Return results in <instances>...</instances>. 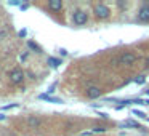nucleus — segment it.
<instances>
[{"instance_id": "9", "label": "nucleus", "mask_w": 149, "mask_h": 136, "mask_svg": "<svg viewBox=\"0 0 149 136\" xmlns=\"http://www.w3.org/2000/svg\"><path fill=\"white\" fill-rule=\"evenodd\" d=\"M27 125H29L31 128H39L40 119H39V117H36V115H31L29 119H27Z\"/></svg>"}, {"instance_id": "3", "label": "nucleus", "mask_w": 149, "mask_h": 136, "mask_svg": "<svg viewBox=\"0 0 149 136\" xmlns=\"http://www.w3.org/2000/svg\"><path fill=\"white\" fill-rule=\"evenodd\" d=\"M23 80H24V72L21 71V69H13V71L10 72V82L11 83H15V85H19V83H23Z\"/></svg>"}, {"instance_id": "23", "label": "nucleus", "mask_w": 149, "mask_h": 136, "mask_svg": "<svg viewBox=\"0 0 149 136\" xmlns=\"http://www.w3.org/2000/svg\"><path fill=\"white\" fill-rule=\"evenodd\" d=\"M5 117H7V115H3V114H0V120H3Z\"/></svg>"}, {"instance_id": "13", "label": "nucleus", "mask_w": 149, "mask_h": 136, "mask_svg": "<svg viewBox=\"0 0 149 136\" xmlns=\"http://www.w3.org/2000/svg\"><path fill=\"white\" fill-rule=\"evenodd\" d=\"M19 106L18 103H13V104H7V106H3L2 107V110H8V109H16V107Z\"/></svg>"}, {"instance_id": "24", "label": "nucleus", "mask_w": 149, "mask_h": 136, "mask_svg": "<svg viewBox=\"0 0 149 136\" xmlns=\"http://www.w3.org/2000/svg\"><path fill=\"white\" fill-rule=\"evenodd\" d=\"M144 93H146V94H149V90H146V91H144Z\"/></svg>"}, {"instance_id": "12", "label": "nucleus", "mask_w": 149, "mask_h": 136, "mask_svg": "<svg viewBox=\"0 0 149 136\" xmlns=\"http://www.w3.org/2000/svg\"><path fill=\"white\" fill-rule=\"evenodd\" d=\"M27 46H29L31 50H34V51H37V53H42V50H40V46H39V45H36L34 42H27Z\"/></svg>"}, {"instance_id": "21", "label": "nucleus", "mask_w": 149, "mask_h": 136, "mask_svg": "<svg viewBox=\"0 0 149 136\" xmlns=\"http://www.w3.org/2000/svg\"><path fill=\"white\" fill-rule=\"evenodd\" d=\"M98 115H100L101 119H107V114H103V112H100V114H98Z\"/></svg>"}, {"instance_id": "4", "label": "nucleus", "mask_w": 149, "mask_h": 136, "mask_svg": "<svg viewBox=\"0 0 149 136\" xmlns=\"http://www.w3.org/2000/svg\"><path fill=\"white\" fill-rule=\"evenodd\" d=\"M135 59H136V56L133 55V53H123L119 61H120V64H123V66H130V64L135 62Z\"/></svg>"}, {"instance_id": "10", "label": "nucleus", "mask_w": 149, "mask_h": 136, "mask_svg": "<svg viewBox=\"0 0 149 136\" xmlns=\"http://www.w3.org/2000/svg\"><path fill=\"white\" fill-rule=\"evenodd\" d=\"M119 126H120V128H127V126H128V128H132V126H135V128H141L139 123H136L135 120H127V122H122Z\"/></svg>"}, {"instance_id": "6", "label": "nucleus", "mask_w": 149, "mask_h": 136, "mask_svg": "<svg viewBox=\"0 0 149 136\" xmlns=\"http://www.w3.org/2000/svg\"><path fill=\"white\" fill-rule=\"evenodd\" d=\"M39 99H42V101H48V103H55V104H63V99H61V98L50 96V94H47V93L39 94Z\"/></svg>"}, {"instance_id": "5", "label": "nucleus", "mask_w": 149, "mask_h": 136, "mask_svg": "<svg viewBox=\"0 0 149 136\" xmlns=\"http://www.w3.org/2000/svg\"><path fill=\"white\" fill-rule=\"evenodd\" d=\"M138 18L141 21H149V2H148V3H144L141 8H139Z\"/></svg>"}, {"instance_id": "2", "label": "nucleus", "mask_w": 149, "mask_h": 136, "mask_svg": "<svg viewBox=\"0 0 149 136\" xmlns=\"http://www.w3.org/2000/svg\"><path fill=\"white\" fill-rule=\"evenodd\" d=\"M72 21H74V24H77V26H84V24L88 21V16H87L85 11L77 10V11H74V15H72Z\"/></svg>"}, {"instance_id": "8", "label": "nucleus", "mask_w": 149, "mask_h": 136, "mask_svg": "<svg viewBox=\"0 0 149 136\" xmlns=\"http://www.w3.org/2000/svg\"><path fill=\"white\" fill-rule=\"evenodd\" d=\"M48 8L52 11H61V8H63L61 0H50V2H48Z\"/></svg>"}, {"instance_id": "22", "label": "nucleus", "mask_w": 149, "mask_h": 136, "mask_svg": "<svg viewBox=\"0 0 149 136\" xmlns=\"http://www.w3.org/2000/svg\"><path fill=\"white\" fill-rule=\"evenodd\" d=\"M59 53H61V55H63V56H66V55H68V51H66V50H64V48H61V50H59Z\"/></svg>"}, {"instance_id": "20", "label": "nucleus", "mask_w": 149, "mask_h": 136, "mask_svg": "<svg viewBox=\"0 0 149 136\" xmlns=\"http://www.w3.org/2000/svg\"><path fill=\"white\" fill-rule=\"evenodd\" d=\"M19 7H21V10H27V8H29V5L24 3V5H19Z\"/></svg>"}, {"instance_id": "11", "label": "nucleus", "mask_w": 149, "mask_h": 136, "mask_svg": "<svg viewBox=\"0 0 149 136\" xmlns=\"http://www.w3.org/2000/svg\"><path fill=\"white\" fill-rule=\"evenodd\" d=\"M48 64L52 66V67H58V66L61 64V59H58V58H48Z\"/></svg>"}, {"instance_id": "17", "label": "nucleus", "mask_w": 149, "mask_h": 136, "mask_svg": "<svg viewBox=\"0 0 149 136\" xmlns=\"http://www.w3.org/2000/svg\"><path fill=\"white\" fill-rule=\"evenodd\" d=\"M55 88H56V83H53V85H52V87H50V88H48V90H47V94H52V93H53V91H55Z\"/></svg>"}, {"instance_id": "7", "label": "nucleus", "mask_w": 149, "mask_h": 136, "mask_svg": "<svg viewBox=\"0 0 149 136\" xmlns=\"http://www.w3.org/2000/svg\"><path fill=\"white\" fill-rule=\"evenodd\" d=\"M87 96L91 98V99H95V98H100L101 96V90L98 87H90L87 90Z\"/></svg>"}, {"instance_id": "1", "label": "nucleus", "mask_w": 149, "mask_h": 136, "mask_svg": "<svg viewBox=\"0 0 149 136\" xmlns=\"http://www.w3.org/2000/svg\"><path fill=\"white\" fill-rule=\"evenodd\" d=\"M93 11H95V15H96V18H100V19H104V18L109 16V8L103 3H96L93 7Z\"/></svg>"}, {"instance_id": "16", "label": "nucleus", "mask_w": 149, "mask_h": 136, "mask_svg": "<svg viewBox=\"0 0 149 136\" xmlns=\"http://www.w3.org/2000/svg\"><path fill=\"white\" fill-rule=\"evenodd\" d=\"M91 131L93 133H103V131H106V128H104V126H96V128H93Z\"/></svg>"}, {"instance_id": "25", "label": "nucleus", "mask_w": 149, "mask_h": 136, "mask_svg": "<svg viewBox=\"0 0 149 136\" xmlns=\"http://www.w3.org/2000/svg\"><path fill=\"white\" fill-rule=\"evenodd\" d=\"M146 64H148V66H149V58H148V61H146Z\"/></svg>"}, {"instance_id": "19", "label": "nucleus", "mask_w": 149, "mask_h": 136, "mask_svg": "<svg viewBox=\"0 0 149 136\" xmlns=\"http://www.w3.org/2000/svg\"><path fill=\"white\" fill-rule=\"evenodd\" d=\"M7 37V31H0V40Z\"/></svg>"}, {"instance_id": "14", "label": "nucleus", "mask_w": 149, "mask_h": 136, "mask_svg": "<svg viewBox=\"0 0 149 136\" xmlns=\"http://www.w3.org/2000/svg\"><path fill=\"white\" fill-rule=\"evenodd\" d=\"M146 82V77L144 75H138V77L135 78V83H138V85H143Z\"/></svg>"}, {"instance_id": "18", "label": "nucleus", "mask_w": 149, "mask_h": 136, "mask_svg": "<svg viewBox=\"0 0 149 136\" xmlns=\"http://www.w3.org/2000/svg\"><path fill=\"white\" fill-rule=\"evenodd\" d=\"M18 35H19V37H26L27 35V31L26 29H21L19 32H18Z\"/></svg>"}, {"instance_id": "15", "label": "nucleus", "mask_w": 149, "mask_h": 136, "mask_svg": "<svg viewBox=\"0 0 149 136\" xmlns=\"http://www.w3.org/2000/svg\"><path fill=\"white\" fill-rule=\"evenodd\" d=\"M133 114H135V115H138L139 119H148V117H146V114L141 112V110H133ZM148 120H149V119H148Z\"/></svg>"}]
</instances>
